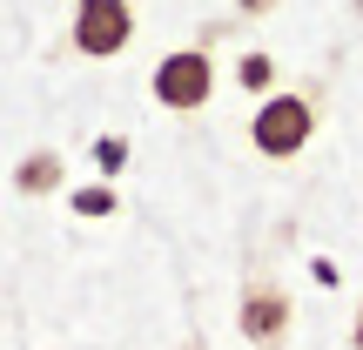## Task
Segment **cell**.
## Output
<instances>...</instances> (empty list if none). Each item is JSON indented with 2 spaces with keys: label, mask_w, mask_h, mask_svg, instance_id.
<instances>
[{
  "label": "cell",
  "mask_w": 363,
  "mask_h": 350,
  "mask_svg": "<svg viewBox=\"0 0 363 350\" xmlns=\"http://www.w3.org/2000/svg\"><path fill=\"white\" fill-rule=\"evenodd\" d=\"M310 135H316V102L310 94H262V108L249 115V142H256V155H269V162H289V155H303L310 148Z\"/></svg>",
  "instance_id": "1"
},
{
  "label": "cell",
  "mask_w": 363,
  "mask_h": 350,
  "mask_svg": "<svg viewBox=\"0 0 363 350\" xmlns=\"http://www.w3.org/2000/svg\"><path fill=\"white\" fill-rule=\"evenodd\" d=\"M148 88H155V102L175 108V115L208 108V94H216V61H208V48H175V54H162L155 75H148Z\"/></svg>",
  "instance_id": "2"
},
{
  "label": "cell",
  "mask_w": 363,
  "mask_h": 350,
  "mask_svg": "<svg viewBox=\"0 0 363 350\" xmlns=\"http://www.w3.org/2000/svg\"><path fill=\"white\" fill-rule=\"evenodd\" d=\"M74 54L88 61H115L135 40V0H74V27H67Z\"/></svg>",
  "instance_id": "3"
},
{
  "label": "cell",
  "mask_w": 363,
  "mask_h": 350,
  "mask_svg": "<svg viewBox=\"0 0 363 350\" xmlns=\"http://www.w3.org/2000/svg\"><path fill=\"white\" fill-rule=\"evenodd\" d=\"M289 324H296L289 290L269 283V276H256V283L242 290V303H235V330H242L256 350H283V344H289Z\"/></svg>",
  "instance_id": "4"
},
{
  "label": "cell",
  "mask_w": 363,
  "mask_h": 350,
  "mask_svg": "<svg viewBox=\"0 0 363 350\" xmlns=\"http://www.w3.org/2000/svg\"><path fill=\"white\" fill-rule=\"evenodd\" d=\"M61 182H67V162L54 155V148H34V155L13 162V189L21 195H54Z\"/></svg>",
  "instance_id": "5"
},
{
  "label": "cell",
  "mask_w": 363,
  "mask_h": 350,
  "mask_svg": "<svg viewBox=\"0 0 363 350\" xmlns=\"http://www.w3.org/2000/svg\"><path fill=\"white\" fill-rule=\"evenodd\" d=\"M235 88L276 94V61H269V54H242V61H235Z\"/></svg>",
  "instance_id": "6"
},
{
  "label": "cell",
  "mask_w": 363,
  "mask_h": 350,
  "mask_svg": "<svg viewBox=\"0 0 363 350\" xmlns=\"http://www.w3.org/2000/svg\"><path fill=\"white\" fill-rule=\"evenodd\" d=\"M74 216H88V222L115 216V189H108V182H88V189H74Z\"/></svg>",
  "instance_id": "7"
},
{
  "label": "cell",
  "mask_w": 363,
  "mask_h": 350,
  "mask_svg": "<svg viewBox=\"0 0 363 350\" xmlns=\"http://www.w3.org/2000/svg\"><path fill=\"white\" fill-rule=\"evenodd\" d=\"M94 169L115 182L121 169H128V142H121V135H101V142H94Z\"/></svg>",
  "instance_id": "8"
},
{
  "label": "cell",
  "mask_w": 363,
  "mask_h": 350,
  "mask_svg": "<svg viewBox=\"0 0 363 350\" xmlns=\"http://www.w3.org/2000/svg\"><path fill=\"white\" fill-rule=\"evenodd\" d=\"M242 13H269V7H283V0H235Z\"/></svg>",
  "instance_id": "9"
},
{
  "label": "cell",
  "mask_w": 363,
  "mask_h": 350,
  "mask_svg": "<svg viewBox=\"0 0 363 350\" xmlns=\"http://www.w3.org/2000/svg\"><path fill=\"white\" fill-rule=\"evenodd\" d=\"M350 350H363V303H357V324H350Z\"/></svg>",
  "instance_id": "10"
},
{
  "label": "cell",
  "mask_w": 363,
  "mask_h": 350,
  "mask_svg": "<svg viewBox=\"0 0 363 350\" xmlns=\"http://www.w3.org/2000/svg\"><path fill=\"white\" fill-rule=\"evenodd\" d=\"M350 7H357V21H363V0H350Z\"/></svg>",
  "instance_id": "11"
},
{
  "label": "cell",
  "mask_w": 363,
  "mask_h": 350,
  "mask_svg": "<svg viewBox=\"0 0 363 350\" xmlns=\"http://www.w3.org/2000/svg\"><path fill=\"white\" fill-rule=\"evenodd\" d=\"M189 350H202V344H189Z\"/></svg>",
  "instance_id": "12"
}]
</instances>
